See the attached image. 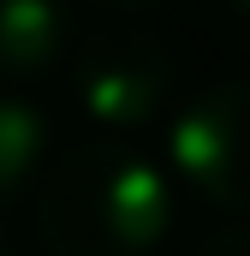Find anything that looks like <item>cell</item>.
<instances>
[{
    "label": "cell",
    "mask_w": 250,
    "mask_h": 256,
    "mask_svg": "<svg viewBox=\"0 0 250 256\" xmlns=\"http://www.w3.org/2000/svg\"><path fill=\"white\" fill-rule=\"evenodd\" d=\"M36 232L54 256H149L173 232V179L125 143H84L48 167Z\"/></svg>",
    "instance_id": "cell-1"
},
{
    "label": "cell",
    "mask_w": 250,
    "mask_h": 256,
    "mask_svg": "<svg viewBox=\"0 0 250 256\" xmlns=\"http://www.w3.org/2000/svg\"><path fill=\"white\" fill-rule=\"evenodd\" d=\"M72 96L108 131L149 126L173 96V48L143 24H102L72 54Z\"/></svg>",
    "instance_id": "cell-2"
},
{
    "label": "cell",
    "mask_w": 250,
    "mask_h": 256,
    "mask_svg": "<svg viewBox=\"0 0 250 256\" xmlns=\"http://www.w3.org/2000/svg\"><path fill=\"white\" fill-rule=\"evenodd\" d=\"M167 155L202 202L250 220V78L190 96L167 126Z\"/></svg>",
    "instance_id": "cell-3"
},
{
    "label": "cell",
    "mask_w": 250,
    "mask_h": 256,
    "mask_svg": "<svg viewBox=\"0 0 250 256\" xmlns=\"http://www.w3.org/2000/svg\"><path fill=\"white\" fill-rule=\"evenodd\" d=\"M72 48L66 0H0V78H42Z\"/></svg>",
    "instance_id": "cell-4"
},
{
    "label": "cell",
    "mask_w": 250,
    "mask_h": 256,
    "mask_svg": "<svg viewBox=\"0 0 250 256\" xmlns=\"http://www.w3.org/2000/svg\"><path fill=\"white\" fill-rule=\"evenodd\" d=\"M42 149H48V120H42L30 102L0 96V208L36 179Z\"/></svg>",
    "instance_id": "cell-5"
},
{
    "label": "cell",
    "mask_w": 250,
    "mask_h": 256,
    "mask_svg": "<svg viewBox=\"0 0 250 256\" xmlns=\"http://www.w3.org/2000/svg\"><path fill=\"white\" fill-rule=\"evenodd\" d=\"M196 256H250V220L220 226L214 238H202V250H196Z\"/></svg>",
    "instance_id": "cell-6"
},
{
    "label": "cell",
    "mask_w": 250,
    "mask_h": 256,
    "mask_svg": "<svg viewBox=\"0 0 250 256\" xmlns=\"http://www.w3.org/2000/svg\"><path fill=\"white\" fill-rule=\"evenodd\" d=\"M90 6H102V12H114V18H131V12H149L155 0H90Z\"/></svg>",
    "instance_id": "cell-7"
},
{
    "label": "cell",
    "mask_w": 250,
    "mask_h": 256,
    "mask_svg": "<svg viewBox=\"0 0 250 256\" xmlns=\"http://www.w3.org/2000/svg\"><path fill=\"white\" fill-rule=\"evenodd\" d=\"M226 6H232V12H238V18H250V0H226Z\"/></svg>",
    "instance_id": "cell-8"
},
{
    "label": "cell",
    "mask_w": 250,
    "mask_h": 256,
    "mask_svg": "<svg viewBox=\"0 0 250 256\" xmlns=\"http://www.w3.org/2000/svg\"><path fill=\"white\" fill-rule=\"evenodd\" d=\"M0 256H6V250H0Z\"/></svg>",
    "instance_id": "cell-9"
}]
</instances>
